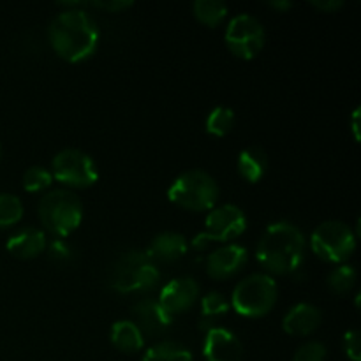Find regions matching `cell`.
I'll return each instance as SVG.
<instances>
[{"label": "cell", "instance_id": "ba28073f", "mask_svg": "<svg viewBox=\"0 0 361 361\" xmlns=\"http://www.w3.org/2000/svg\"><path fill=\"white\" fill-rule=\"evenodd\" d=\"M51 175L71 187H90L99 180L94 159L80 148H63L51 161Z\"/></svg>", "mask_w": 361, "mask_h": 361}, {"label": "cell", "instance_id": "277c9868", "mask_svg": "<svg viewBox=\"0 0 361 361\" xmlns=\"http://www.w3.org/2000/svg\"><path fill=\"white\" fill-rule=\"evenodd\" d=\"M41 224L55 238H66L83 221V203L69 189H53L39 200Z\"/></svg>", "mask_w": 361, "mask_h": 361}, {"label": "cell", "instance_id": "d6986e66", "mask_svg": "<svg viewBox=\"0 0 361 361\" xmlns=\"http://www.w3.org/2000/svg\"><path fill=\"white\" fill-rule=\"evenodd\" d=\"M236 169L247 182H257L268 169V155L261 147L243 148L236 159Z\"/></svg>", "mask_w": 361, "mask_h": 361}, {"label": "cell", "instance_id": "8fae6325", "mask_svg": "<svg viewBox=\"0 0 361 361\" xmlns=\"http://www.w3.org/2000/svg\"><path fill=\"white\" fill-rule=\"evenodd\" d=\"M197 296H200V284L192 277H176L162 288L157 300L175 317L187 312L196 303Z\"/></svg>", "mask_w": 361, "mask_h": 361}, {"label": "cell", "instance_id": "7402d4cb", "mask_svg": "<svg viewBox=\"0 0 361 361\" xmlns=\"http://www.w3.org/2000/svg\"><path fill=\"white\" fill-rule=\"evenodd\" d=\"M192 11L197 20L208 27H215L228 14V4L224 0H196L192 4Z\"/></svg>", "mask_w": 361, "mask_h": 361}, {"label": "cell", "instance_id": "52a82bcc", "mask_svg": "<svg viewBox=\"0 0 361 361\" xmlns=\"http://www.w3.org/2000/svg\"><path fill=\"white\" fill-rule=\"evenodd\" d=\"M310 247L326 263H344L355 252L356 235L349 224L330 219L314 229Z\"/></svg>", "mask_w": 361, "mask_h": 361}, {"label": "cell", "instance_id": "cb8c5ba5", "mask_svg": "<svg viewBox=\"0 0 361 361\" xmlns=\"http://www.w3.org/2000/svg\"><path fill=\"white\" fill-rule=\"evenodd\" d=\"M23 217V203L16 194L0 192V228H9Z\"/></svg>", "mask_w": 361, "mask_h": 361}, {"label": "cell", "instance_id": "836d02e7", "mask_svg": "<svg viewBox=\"0 0 361 361\" xmlns=\"http://www.w3.org/2000/svg\"><path fill=\"white\" fill-rule=\"evenodd\" d=\"M0 159H2V145H0Z\"/></svg>", "mask_w": 361, "mask_h": 361}, {"label": "cell", "instance_id": "7a4b0ae2", "mask_svg": "<svg viewBox=\"0 0 361 361\" xmlns=\"http://www.w3.org/2000/svg\"><path fill=\"white\" fill-rule=\"evenodd\" d=\"M256 256L271 274H291L305 259V235L293 222H271L261 235Z\"/></svg>", "mask_w": 361, "mask_h": 361}, {"label": "cell", "instance_id": "30bf717a", "mask_svg": "<svg viewBox=\"0 0 361 361\" xmlns=\"http://www.w3.org/2000/svg\"><path fill=\"white\" fill-rule=\"evenodd\" d=\"M204 226V233L210 236L212 242H231L245 231L247 215L238 204L226 203L212 208Z\"/></svg>", "mask_w": 361, "mask_h": 361}, {"label": "cell", "instance_id": "d6a6232c", "mask_svg": "<svg viewBox=\"0 0 361 361\" xmlns=\"http://www.w3.org/2000/svg\"><path fill=\"white\" fill-rule=\"evenodd\" d=\"M358 118H360V108H356L355 111H353V134H355L356 140H360V123H358Z\"/></svg>", "mask_w": 361, "mask_h": 361}, {"label": "cell", "instance_id": "9a60e30c", "mask_svg": "<svg viewBox=\"0 0 361 361\" xmlns=\"http://www.w3.org/2000/svg\"><path fill=\"white\" fill-rule=\"evenodd\" d=\"M189 242L178 231H162L152 238L148 245V257L154 263H173L187 254Z\"/></svg>", "mask_w": 361, "mask_h": 361}, {"label": "cell", "instance_id": "f546056e", "mask_svg": "<svg viewBox=\"0 0 361 361\" xmlns=\"http://www.w3.org/2000/svg\"><path fill=\"white\" fill-rule=\"evenodd\" d=\"M310 4L319 11H324V13H334V11L341 9L344 6L342 0H310Z\"/></svg>", "mask_w": 361, "mask_h": 361}, {"label": "cell", "instance_id": "ffe728a7", "mask_svg": "<svg viewBox=\"0 0 361 361\" xmlns=\"http://www.w3.org/2000/svg\"><path fill=\"white\" fill-rule=\"evenodd\" d=\"M229 307H231V303L226 300V296L222 293L212 291L208 295H204L201 298V328L208 331L210 328L217 326L215 321L221 316H226Z\"/></svg>", "mask_w": 361, "mask_h": 361}, {"label": "cell", "instance_id": "4316f807", "mask_svg": "<svg viewBox=\"0 0 361 361\" xmlns=\"http://www.w3.org/2000/svg\"><path fill=\"white\" fill-rule=\"evenodd\" d=\"M326 348H324L323 342L310 341L305 342V344L300 345L296 349L295 356H293V361H324L326 360Z\"/></svg>", "mask_w": 361, "mask_h": 361}, {"label": "cell", "instance_id": "1f68e13d", "mask_svg": "<svg viewBox=\"0 0 361 361\" xmlns=\"http://www.w3.org/2000/svg\"><path fill=\"white\" fill-rule=\"evenodd\" d=\"M268 6H271L274 9L284 11V9H289V7H293V2L291 0H270V2H268Z\"/></svg>", "mask_w": 361, "mask_h": 361}, {"label": "cell", "instance_id": "4fadbf2b", "mask_svg": "<svg viewBox=\"0 0 361 361\" xmlns=\"http://www.w3.org/2000/svg\"><path fill=\"white\" fill-rule=\"evenodd\" d=\"M249 252L240 243H226L207 257V274L212 279H229L245 267Z\"/></svg>", "mask_w": 361, "mask_h": 361}, {"label": "cell", "instance_id": "6da1fadb", "mask_svg": "<svg viewBox=\"0 0 361 361\" xmlns=\"http://www.w3.org/2000/svg\"><path fill=\"white\" fill-rule=\"evenodd\" d=\"M97 21L85 9L69 7L53 16L48 27V41L60 59L81 62L94 55L99 46Z\"/></svg>", "mask_w": 361, "mask_h": 361}, {"label": "cell", "instance_id": "8992f818", "mask_svg": "<svg viewBox=\"0 0 361 361\" xmlns=\"http://www.w3.org/2000/svg\"><path fill=\"white\" fill-rule=\"evenodd\" d=\"M279 288L268 274H250L233 289L231 305L240 316L263 317L277 303Z\"/></svg>", "mask_w": 361, "mask_h": 361}, {"label": "cell", "instance_id": "d4e9b609", "mask_svg": "<svg viewBox=\"0 0 361 361\" xmlns=\"http://www.w3.org/2000/svg\"><path fill=\"white\" fill-rule=\"evenodd\" d=\"M356 277H358V274H356L355 267L341 264V267L331 270L330 275H328V288L334 293H337V295H345L356 284Z\"/></svg>", "mask_w": 361, "mask_h": 361}, {"label": "cell", "instance_id": "484cf974", "mask_svg": "<svg viewBox=\"0 0 361 361\" xmlns=\"http://www.w3.org/2000/svg\"><path fill=\"white\" fill-rule=\"evenodd\" d=\"M53 175L44 166H30L23 173V187L28 192H39L51 185Z\"/></svg>", "mask_w": 361, "mask_h": 361}, {"label": "cell", "instance_id": "7c38bea8", "mask_svg": "<svg viewBox=\"0 0 361 361\" xmlns=\"http://www.w3.org/2000/svg\"><path fill=\"white\" fill-rule=\"evenodd\" d=\"M203 355L207 361H242L243 348L231 330L214 326L204 335Z\"/></svg>", "mask_w": 361, "mask_h": 361}, {"label": "cell", "instance_id": "603a6c76", "mask_svg": "<svg viewBox=\"0 0 361 361\" xmlns=\"http://www.w3.org/2000/svg\"><path fill=\"white\" fill-rule=\"evenodd\" d=\"M207 130L214 136H226L235 127V111L228 106H215L207 116Z\"/></svg>", "mask_w": 361, "mask_h": 361}, {"label": "cell", "instance_id": "e0dca14e", "mask_svg": "<svg viewBox=\"0 0 361 361\" xmlns=\"http://www.w3.org/2000/svg\"><path fill=\"white\" fill-rule=\"evenodd\" d=\"M321 310L317 309L312 303H296L295 307L286 312L284 319H282V328H284L286 334L289 335H310L317 326L321 324Z\"/></svg>", "mask_w": 361, "mask_h": 361}, {"label": "cell", "instance_id": "9c48e42d", "mask_svg": "<svg viewBox=\"0 0 361 361\" xmlns=\"http://www.w3.org/2000/svg\"><path fill=\"white\" fill-rule=\"evenodd\" d=\"M224 39L228 48L236 56L250 60L263 49L267 32L259 18L249 13H240L228 23Z\"/></svg>", "mask_w": 361, "mask_h": 361}, {"label": "cell", "instance_id": "3957f363", "mask_svg": "<svg viewBox=\"0 0 361 361\" xmlns=\"http://www.w3.org/2000/svg\"><path fill=\"white\" fill-rule=\"evenodd\" d=\"M161 279L157 264L143 250L120 254L108 271V284L118 293H145L155 288Z\"/></svg>", "mask_w": 361, "mask_h": 361}, {"label": "cell", "instance_id": "f1b7e54d", "mask_svg": "<svg viewBox=\"0 0 361 361\" xmlns=\"http://www.w3.org/2000/svg\"><path fill=\"white\" fill-rule=\"evenodd\" d=\"M344 351L353 361L361 360V337L358 330H349L344 334Z\"/></svg>", "mask_w": 361, "mask_h": 361}, {"label": "cell", "instance_id": "5b68a950", "mask_svg": "<svg viewBox=\"0 0 361 361\" xmlns=\"http://www.w3.org/2000/svg\"><path fill=\"white\" fill-rule=\"evenodd\" d=\"M221 196L219 183L203 169H189L176 176L168 189L171 203L192 212L212 210Z\"/></svg>", "mask_w": 361, "mask_h": 361}, {"label": "cell", "instance_id": "ac0fdd59", "mask_svg": "<svg viewBox=\"0 0 361 361\" xmlns=\"http://www.w3.org/2000/svg\"><path fill=\"white\" fill-rule=\"evenodd\" d=\"M111 344L122 353H137L145 345V335L141 334L140 328L134 324V321L122 319L113 323L111 331H109Z\"/></svg>", "mask_w": 361, "mask_h": 361}, {"label": "cell", "instance_id": "83f0119b", "mask_svg": "<svg viewBox=\"0 0 361 361\" xmlns=\"http://www.w3.org/2000/svg\"><path fill=\"white\" fill-rule=\"evenodd\" d=\"M46 249H48L49 257L53 261H59V263H67L74 256L73 247H71V243L66 238H53L49 245H46Z\"/></svg>", "mask_w": 361, "mask_h": 361}, {"label": "cell", "instance_id": "2e32d148", "mask_svg": "<svg viewBox=\"0 0 361 361\" xmlns=\"http://www.w3.org/2000/svg\"><path fill=\"white\" fill-rule=\"evenodd\" d=\"M46 245H48L46 233L42 229L34 228V226H27V228L14 231L7 240L6 247L13 256L21 257V259H30V257L39 256L46 249Z\"/></svg>", "mask_w": 361, "mask_h": 361}, {"label": "cell", "instance_id": "5bb4252c", "mask_svg": "<svg viewBox=\"0 0 361 361\" xmlns=\"http://www.w3.org/2000/svg\"><path fill=\"white\" fill-rule=\"evenodd\" d=\"M175 317L155 298H143L133 307L134 324L143 335H161L171 326Z\"/></svg>", "mask_w": 361, "mask_h": 361}, {"label": "cell", "instance_id": "4dcf8cb0", "mask_svg": "<svg viewBox=\"0 0 361 361\" xmlns=\"http://www.w3.org/2000/svg\"><path fill=\"white\" fill-rule=\"evenodd\" d=\"M190 243H192L194 249L200 250V252H203V250L208 249V245L212 243V240H210V236H208L207 233L203 231V233H197V235L194 236L192 242H190Z\"/></svg>", "mask_w": 361, "mask_h": 361}, {"label": "cell", "instance_id": "44dd1931", "mask_svg": "<svg viewBox=\"0 0 361 361\" xmlns=\"http://www.w3.org/2000/svg\"><path fill=\"white\" fill-rule=\"evenodd\" d=\"M141 361H194V356L180 342L164 341L147 349Z\"/></svg>", "mask_w": 361, "mask_h": 361}]
</instances>
